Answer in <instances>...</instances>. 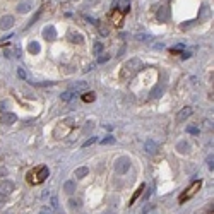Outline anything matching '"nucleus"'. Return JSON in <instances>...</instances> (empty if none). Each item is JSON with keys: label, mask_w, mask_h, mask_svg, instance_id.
Returning a JSON list of instances; mask_svg holds the SVG:
<instances>
[{"label": "nucleus", "mask_w": 214, "mask_h": 214, "mask_svg": "<svg viewBox=\"0 0 214 214\" xmlns=\"http://www.w3.org/2000/svg\"><path fill=\"white\" fill-rule=\"evenodd\" d=\"M82 101L84 103H93L94 99H96V93H93V91H86V93H82Z\"/></svg>", "instance_id": "20"}, {"label": "nucleus", "mask_w": 214, "mask_h": 214, "mask_svg": "<svg viewBox=\"0 0 214 214\" xmlns=\"http://www.w3.org/2000/svg\"><path fill=\"white\" fill-rule=\"evenodd\" d=\"M153 207H154V206H153V204H147V206H146V207H144V209H142V214H147V212H149V211H151V209H153Z\"/></svg>", "instance_id": "32"}, {"label": "nucleus", "mask_w": 214, "mask_h": 214, "mask_svg": "<svg viewBox=\"0 0 214 214\" xmlns=\"http://www.w3.org/2000/svg\"><path fill=\"white\" fill-rule=\"evenodd\" d=\"M48 175H50V170L46 168V166H39V168H36V170L28 173V182L31 185H39L48 178Z\"/></svg>", "instance_id": "2"}, {"label": "nucleus", "mask_w": 214, "mask_h": 214, "mask_svg": "<svg viewBox=\"0 0 214 214\" xmlns=\"http://www.w3.org/2000/svg\"><path fill=\"white\" fill-rule=\"evenodd\" d=\"M16 122H17V117L14 113H9V111L3 113V117H2V123H3V125H12V123H16Z\"/></svg>", "instance_id": "15"}, {"label": "nucleus", "mask_w": 214, "mask_h": 214, "mask_svg": "<svg viewBox=\"0 0 214 214\" xmlns=\"http://www.w3.org/2000/svg\"><path fill=\"white\" fill-rule=\"evenodd\" d=\"M165 91H166V86L165 84H156L153 89H151V93H149V98L151 99H158V98H161L163 94H165Z\"/></svg>", "instance_id": "7"}, {"label": "nucleus", "mask_w": 214, "mask_h": 214, "mask_svg": "<svg viewBox=\"0 0 214 214\" xmlns=\"http://www.w3.org/2000/svg\"><path fill=\"white\" fill-rule=\"evenodd\" d=\"M89 89V84L84 81H79V82H74V84L70 86V91L74 94H79V93H86Z\"/></svg>", "instance_id": "8"}, {"label": "nucleus", "mask_w": 214, "mask_h": 214, "mask_svg": "<svg viewBox=\"0 0 214 214\" xmlns=\"http://www.w3.org/2000/svg\"><path fill=\"white\" fill-rule=\"evenodd\" d=\"M74 96H75V94L72 93V91H65V93L60 94V99H62V101H70Z\"/></svg>", "instance_id": "24"}, {"label": "nucleus", "mask_w": 214, "mask_h": 214, "mask_svg": "<svg viewBox=\"0 0 214 214\" xmlns=\"http://www.w3.org/2000/svg\"><path fill=\"white\" fill-rule=\"evenodd\" d=\"M187 132L188 134H199V129L197 127H187Z\"/></svg>", "instance_id": "30"}, {"label": "nucleus", "mask_w": 214, "mask_h": 214, "mask_svg": "<svg viewBox=\"0 0 214 214\" xmlns=\"http://www.w3.org/2000/svg\"><path fill=\"white\" fill-rule=\"evenodd\" d=\"M17 75H19L21 79H26V72H24V69H17Z\"/></svg>", "instance_id": "31"}, {"label": "nucleus", "mask_w": 214, "mask_h": 214, "mask_svg": "<svg viewBox=\"0 0 214 214\" xmlns=\"http://www.w3.org/2000/svg\"><path fill=\"white\" fill-rule=\"evenodd\" d=\"M5 108H7V103L5 101H0V111H5Z\"/></svg>", "instance_id": "36"}, {"label": "nucleus", "mask_w": 214, "mask_h": 214, "mask_svg": "<svg viewBox=\"0 0 214 214\" xmlns=\"http://www.w3.org/2000/svg\"><path fill=\"white\" fill-rule=\"evenodd\" d=\"M140 69H142V62H140V59H130L129 62L123 64L122 72H120V79L122 81H130Z\"/></svg>", "instance_id": "1"}, {"label": "nucleus", "mask_w": 214, "mask_h": 214, "mask_svg": "<svg viewBox=\"0 0 214 214\" xmlns=\"http://www.w3.org/2000/svg\"><path fill=\"white\" fill-rule=\"evenodd\" d=\"M212 163H214V161H212V156H211V158L207 159V168L211 170V171H212V168H214V165H212Z\"/></svg>", "instance_id": "35"}, {"label": "nucleus", "mask_w": 214, "mask_h": 214, "mask_svg": "<svg viewBox=\"0 0 214 214\" xmlns=\"http://www.w3.org/2000/svg\"><path fill=\"white\" fill-rule=\"evenodd\" d=\"M201 185H202V182H201V180H195V182L192 183L190 187H188V188L183 192L182 195H180V202H187L188 199H192V197H194V195H195V192H197L199 188H201Z\"/></svg>", "instance_id": "4"}, {"label": "nucleus", "mask_w": 214, "mask_h": 214, "mask_svg": "<svg viewBox=\"0 0 214 214\" xmlns=\"http://www.w3.org/2000/svg\"><path fill=\"white\" fill-rule=\"evenodd\" d=\"M135 38L139 39V41H142V39H151V38H153V36H151V34H137Z\"/></svg>", "instance_id": "29"}, {"label": "nucleus", "mask_w": 214, "mask_h": 214, "mask_svg": "<svg viewBox=\"0 0 214 214\" xmlns=\"http://www.w3.org/2000/svg\"><path fill=\"white\" fill-rule=\"evenodd\" d=\"M52 206H53V209H57V207H59V206H57V197H55V195L52 197Z\"/></svg>", "instance_id": "38"}, {"label": "nucleus", "mask_w": 214, "mask_h": 214, "mask_svg": "<svg viewBox=\"0 0 214 214\" xmlns=\"http://www.w3.org/2000/svg\"><path fill=\"white\" fill-rule=\"evenodd\" d=\"M88 173H89V168L88 166H81V168H77L74 171V175H75V178H86L88 176Z\"/></svg>", "instance_id": "18"}, {"label": "nucleus", "mask_w": 214, "mask_h": 214, "mask_svg": "<svg viewBox=\"0 0 214 214\" xmlns=\"http://www.w3.org/2000/svg\"><path fill=\"white\" fill-rule=\"evenodd\" d=\"M153 190H154V187H151V188H149V190H147V192H146V195H144V201H147V199H149V197H151V194H153Z\"/></svg>", "instance_id": "33"}, {"label": "nucleus", "mask_w": 214, "mask_h": 214, "mask_svg": "<svg viewBox=\"0 0 214 214\" xmlns=\"http://www.w3.org/2000/svg\"><path fill=\"white\" fill-rule=\"evenodd\" d=\"M5 199H7V195L0 194V206H3V204H5Z\"/></svg>", "instance_id": "37"}, {"label": "nucleus", "mask_w": 214, "mask_h": 214, "mask_svg": "<svg viewBox=\"0 0 214 214\" xmlns=\"http://www.w3.org/2000/svg\"><path fill=\"white\" fill-rule=\"evenodd\" d=\"M12 26H14V17H12V16H9V14H5V16H3L2 19H0V29L9 31Z\"/></svg>", "instance_id": "10"}, {"label": "nucleus", "mask_w": 214, "mask_h": 214, "mask_svg": "<svg viewBox=\"0 0 214 214\" xmlns=\"http://www.w3.org/2000/svg\"><path fill=\"white\" fill-rule=\"evenodd\" d=\"M110 57H99V64H103V62H106Z\"/></svg>", "instance_id": "41"}, {"label": "nucleus", "mask_w": 214, "mask_h": 214, "mask_svg": "<svg viewBox=\"0 0 214 214\" xmlns=\"http://www.w3.org/2000/svg\"><path fill=\"white\" fill-rule=\"evenodd\" d=\"M176 151H178L180 154L190 153V144H188V140H178V142H176Z\"/></svg>", "instance_id": "14"}, {"label": "nucleus", "mask_w": 214, "mask_h": 214, "mask_svg": "<svg viewBox=\"0 0 214 214\" xmlns=\"http://www.w3.org/2000/svg\"><path fill=\"white\" fill-rule=\"evenodd\" d=\"M113 168H115V171H117L118 175H125V173L130 170V159L127 158V156H120V158L115 159Z\"/></svg>", "instance_id": "3"}, {"label": "nucleus", "mask_w": 214, "mask_h": 214, "mask_svg": "<svg viewBox=\"0 0 214 214\" xmlns=\"http://www.w3.org/2000/svg\"><path fill=\"white\" fill-rule=\"evenodd\" d=\"M101 52H103V43L96 41V43H94V55H99Z\"/></svg>", "instance_id": "25"}, {"label": "nucleus", "mask_w": 214, "mask_h": 214, "mask_svg": "<svg viewBox=\"0 0 214 214\" xmlns=\"http://www.w3.org/2000/svg\"><path fill=\"white\" fill-rule=\"evenodd\" d=\"M159 149V144L156 142L154 139H146L144 140V151H146L147 154H156Z\"/></svg>", "instance_id": "5"}, {"label": "nucleus", "mask_w": 214, "mask_h": 214, "mask_svg": "<svg viewBox=\"0 0 214 214\" xmlns=\"http://www.w3.org/2000/svg\"><path fill=\"white\" fill-rule=\"evenodd\" d=\"M39 214H52V212H50V209H41V212H39Z\"/></svg>", "instance_id": "40"}, {"label": "nucleus", "mask_w": 214, "mask_h": 214, "mask_svg": "<svg viewBox=\"0 0 214 214\" xmlns=\"http://www.w3.org/2000/svg\"><path fill=\"white\" fill-rule=\"evenodd\" d=\"M94 142H98V137H91V139H88V140H86V142L84 144H82V147H84V149H86V147H89V146H93V144Z\"/></svg>", "instance_id": "27"}, {"label": "nucleus", "mask_w": 214, "mask_h": 214, "mask_svg": "<svg viewBox=\"0 0 214 214\" xmlns=\"http://www.w3.org/2000/svg\"><path fill=\"white\" fill-rule=\"evenodd\" d=\"M43 36H45L46 41H55L57 38V29L53 26H46L45 29H43Z\"/></svg>", "instance_id": "13"}, {"label": "nucleus", "mask_w": 214, "mask_h": 214, "mask_svg": "<svg viewBox=\"0 0 214 214\" xmlns=\"http://www.w3.org/2000/svg\"><path fill=\"white\" fill-rule=\"evenodd\" d=\"M113 142H115L113 135H108V137H104V139H101V144H103V146H108V144H113Z\"/></svg>", "instance_id": "26"}, {"label": "nucleus", "mask_w": 214, "mask_h": 214, "mask_svg": "<svg viewBox=\"0 0 214 214\" xmlns=\"http://www.w3.org/2000/svg\"><path fill=\"white\" fill-rule=\"evenodd\" d=\"M14 192V183L10 182V180H3V182H0V194L3 195H9Z\"/></svg>", "instance_id": "12"}, {"label": "nucleus", "mask_w": 214, "mask_h": 214, "mask_svg": "<svg viewBox=\"0 0 214 214\" xmlns=\"http://www.w3.org/2000/svg\"><path fill=\"white\" fill-rule=\"evenodd\" d=\"M123 16H125V14H123L122 10L115 9L113 12L110 14V19H111V23H113L117 28H122V24H123Z\"/></svg>", "instance_id": "6"}, {"label": "nucleus", "mask_w": 214, "mask_h": 214, "mask_svg": "<svg viewBox=\"0 0 214 214\" xmlns=\"http://www.w3.org/2000/svg\"><path fill=\"white\" fill-rule=\"evenodd\" d=\"M69 38L72 39V43H82V41H84V38H82L81 34H77V33H70Z\"/></svg>", "instance_id": "23"}, {"label": "nucleus", "mask_w": 214, "mask_h": 214, "mask_svg": "<svg viewBox=\"0 0 214 214\" xmlns=\"http://www.w3.org/2000/svg\"><path fill=\"white\" fill-rule=\"evenodd\" d=\"M192 113H194V110H192L190 106H183L182 110H180L178 113H176V122H178V123H182V122H185V120H187V118L190 117Z\"/></svg>", "instance_id": "9"}, {"label": "nucleus", "mask_w": 214, "mask_h": 214, "mask_svg": "<svg viewBox=\"0 0 214 214\" xmlns=\"http://www.w3.org/2000/svg\"><path fill=\"white\" fill-rule=\"evenodd\" d=\"M101 214H115V209H106V211H104V212H101Z\"/></svg>", "instance_id": "39"}, {"label": "nucleus", "mask_w": 214, "mask_h": 214, "mask_svg": "<svg viewBox=\"0 0 214 214\" xmlns=\"http://www.w3.org/2000/svg\"><path fill=\"white\" fill-rule=\"evenodd\" d=\"M28 50H29V53H33V55H38V53L41 52V46H39L38 41H31L29 45H28Z\"/></svg>", "instance_id": "19"}, {"label": "nucleus", "mask_w": 214, "mask_h": 214, "mask_svg": "<svg viewBox=\"0 0 214 214\" xmlns=\"http://www.w3.org/2000/svg\"><path fill=\"white\" fill-rule=\"evenodd\" d=\"M170 10H168V5H161L158 9V12H156V19L159 21V23H166L168 21V16H170Z\"/></svg>", "instance_id": "11"}, {"label": "nucleus", "mask_w": 214, "mask_h": 214, "mask_svg": "<svg viewBox=\"0 0 214 214\" xmlns=\"http://www.w3.org/2000/svg\"><path fill=\"white\" fill-rule=\"evenodd\" d=\"M122 2H125V0H117V2H115V5H118V3H122ZM129 9H130V3H125V7H123V9H122V12L125 14Z\"/></svg>", "instance_id": "28"}, {"label": "nucleus", "mask_w": 214, "mask_h": 214, "mask_svg": "<svg viewBox=\"0 0 214 214\" xmlns=\"http://www.w3.org/2000/svg\"><path fill=\"white\" fill-rule=\"evenodd\" d=\"M64 192H65V194H69V195L74 194V192H75V183H74V180H69V182L64 183Z\"/></svg>", "instance_id": "17"}, {"label": "nucleus", "mask_w": 214, "mask_h": 214, "mask_svg": "<svg viewBox=\"0 0 214 214\" xmlns=\"http://www.w3.org/2000/svg\"><path fill=\"white\" fill-rule=\"evenodd\" d=\"M142 192H144V185H139V188H137V190H135V192H134V195H132V199H130V206H132V204H134V202H135V201H137V199H139V195H140V194H142Z\"/></svg>", "instance_id": "22"}, {"label": "nucleus", "mask_w": 214, "mask_h": 214, "mask_svg": "<svg viewBox=\"0 0 214 214\" xmlns=\"http://www.w3.org/2000/svg\"><path fill=\"white\" fill-rule=\"evenodd\" d=\"M82 206V202L79 201V199H69V207H70V211H79Z\"/></svg>", "instance_id": "21"}, {"label": "nucleus", "mask_w": 214, "mask_h": 214, "mask_svg": "<svg viewBox=\"0 0 214 214\" xmlns=\"http://www.w3.org/2000/svg\"><path fill=\"white\" fill-rule=\"evenodd\" d=\"M91 129H93V122H88V123L84 125V132H89Z\"/></svg>", "instance_id": "34"}, {"label": "nucleus", "mask_w": 214, "mask_h": 214, "mask_svg": "<svg viewBox=\"0 0 214 214\" xmlns=\"http://www.w3.org/2000/svg\"><path fill=\"white\" fill-rule=\"evenodd\" d=\"M31 7L33 5H31L29 0H24V2H21L19 5H17V12H19V14H28L31 10Z\"/></svg>", "instance_id": "16"}]
</instances>
